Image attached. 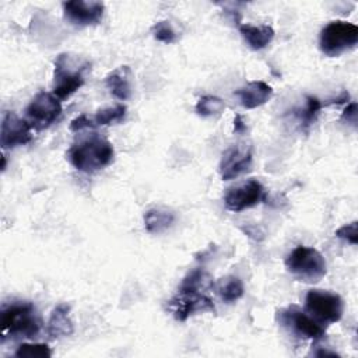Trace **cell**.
<instances>
[{
  "label": "cell",
  "instance_id": "obj_1",
  "mask_svg": "<svg viewBox=\"0 0 358 358\" xmlns=\"http://www.w3.org/2000/svg\"><path fill=\"white\" fill-rule=\"evenodd\" d=\"M113 145L96 133L74 143L69 151L71 165L83 172H95L113 161Z\"/></svg>",
  "mask_w": 358,
  "mask_h": 358
},
{
  "label": "cell",
  "instance_id": "obj_2",
  "mask_svg": "<svg viewBox=\"0 0 358 358\" xmlns=\"http://www.w3.org/2000/svg\"><path fill=\"white\" fill-rule=\"evenodd\" d=\"M1 341L7 337L32 338L41 330V320L29 302H13L1 309L0 313Z\"/></svg>",
  "mask_w": 358,
  "mask_h": 358
},
{
  "label": "cell",
  "instance_id": "obj_3",
  "mask_svg": "<svg viewBox=\"0 0 358 358\" xmlns=\"http://www.w3.org/2000/svg\"><path fill=\"white\" fill-rule=\"evenodd\" d=\"M88 66V62L81 60L78 56L70 53L59 55L55 60L53 95L60 101L70 98L84 84V71Z\"/></svg>",
  "mask_w": 358,
  "mask_h": 358
},
{
  "label": "cell",
  "instance_id": "obj_4",
  "mask_svg": "<svg viewBox=\"0 0 358 358\" xmlns=\"http://www.w3.org/2000/svg\"><path fill=\"white\" fill-rule=\"evenodd\" d=\"M288 273L303 282H317L327 271L323 255L309 246H296L285 259Z\"/></svg>",
  "mask_w": 358,
  "mask_h": 358
},
{
  "label": "cell",
  "instance_id": "obj_5",
  "mask_svg": "<svg viewBox=\"0 0 358 358\" xmlns=\"http://www.w3.org/2000/svg\"><path fill=\"white\" fill-rule=\"evenodd\" d=\"M358 42V27L347 21H331L320 32V50L330 57L352 49Z\"/></svg>",
  "mask_w": 358,
  "mask_h": 358
},
{
  "label": "cell",
  "instance_id": "obj_6",
  "mask_svg": "<svg viewBox=\"0 0 358 358\" xmlns=\"http://www.w3.org/2000/svg\"><path fill=\"white\" fill-rule=\"evenodd\" d=\"M343 299L337 294L323 289H310L305 296V312L320 324L338 322L343 316Z\"/></svg>",
  "mask_w": 358,
  "mask_h": 358
},
{
  "label": "cell",
  "instance_id": "obj_7",
  "mask_svg": "<svg viewBox=\"0 0 358 358\" xmlns=\"http://www.w3.org/2000/svg\"><path fill=\"white\" fill-rule=\"evenodd\" d=\"M264 199L266 190L263 185L256 179H249L241 185L229 187L224 196V203L229 211L239 213L257 206Z\"/></svg>",
  "mask_w": 358,
  "mask_h": 358
},
{
  "label": "cell",
  "instance_id": "obj_8",
  "mask_svg": "<svg viewBox=\"0 0 358 358\" xmlns=\"http://www.w3.org/2000/svg\"><path fill=\"white\" fill-rule=\"evenodd\" d=\"M168 309L176 320H186L189 316L199 312H214V303L204 292L178 291V294L168 302Z\"/></svg>",
  "mask_w": 358,
  "mask_h": 358
},
{
  "label": "cell",
  "instance_id": "obj_9",
  "mask_svg": "<svg viewBox=\"0 0 358 358\" xmlns=\"http://www.w3.org/2000/svg\"><path fill=\"white\" fill-rule=\"evenodd\" d=\"M27 116L32 127L43 129L52 124L62 113L60 99L49 92H38L27 106Z\"/></svg>",
  "mask_w": 358,
  "mask_h": 358
},
{
  "label": "cell",
  "instance_id": "obj_10",
  "mask_svg": "<svg viewBox=\"0 0 358 358\" xmlns=\"http://www.w3.org/2000/svg\"><path fill=\"white\" fill-rule=\"evenodd\" d=\"M280 320L296 336L303 338L320 340L326 334L323 324L316 322L310 315H308L305 310H301L298 306H289L281 310Z\"/></svg>",
  "mask_w": 358,
  "mask_h": 358
},
{
  "label": "cell",
  "instance_id": "obj_11",
  "mask_svg": "<svg viewBox=\"0 0 358 358\" xmlns=\"http://www.w3.org/2000/svg\"><path fill=\"white\" fill-rule=\"evenodd\" d=\"M32 140V126L28 120L21 119L14 112H6L1 120L0 144L3 148L25 145Z\"/></svg>",
  "mask_w": 358,
  "mask_h": 358
},
{
  "label": "cell",
  "instance_id": "obj_12",
  "mask_svg": "<svg viewBox=\"0 0 358 358\" xmlns=\"http://www.w3.org/2000/svg\"><path fill=\"white\" fill-rule=\"evenodd\" d=\"M252 165V145L242 143L229 147L220 162V175L222 180H231L248 172Z\"/></svg>",
  "mask_w": 358,
  "mask_h": 358
},
{
  "label": "cell",
  "instance_id": "obj_13",
  "mask_svg": "<svg viewBox=\"0 0 358 358\" xmlns=\"http://www.w3.org/2000/svg\"><path fill=\"white\" fill-rule=\"evenodd\" d=\"M103 3L101 1H85L71 0L63 3L64 17L76 25H94L102 20Z\"/></svg>",
  "mask_w": 358,
  "mask_h": 358
},
{
  "label": "cell",
  "instance_id": "obj_14",
  "mask_svg": "<svg viewBox=\"0 0 358 358\" xmlns=\"http://www.w3.org/2000/svg\"><path fill=\"white\" fill-rule=\"evenodd\" d=\"M241 105L246 109H253L264 105L273 96V88L264 81H250L235 91Z\"/></svg>",
  "mask_w": 358,
  "mask_h": 358
},
{
  "label": "cell",
  "instance_id": "obj_15",
  "mask_svg": "<svg viewBox=\"0 0 358 358\" xmlns=\"http://www.w3.org/2000/svg\"><path fill=\"white\" fill-rule=\"evenodd\" d=\"M239 32L248 46L253 50H260L266 48L274 38V29L268 25L239 24Z\"/></svg>",
  "mask_w": 358,
  "mask_h": 358
},
{
  "label": "cell",
  "instance_id": "obj_16",
  "mask_svg": "<svg viewBox=\"0 0 358 358\" xmlns=\"http://www.w3.org/2000/svg\"><path fill=\"white\" fill-rule=\"evenodd\" d=\"M130 76V69L127 66H122L109 73L105 78V84L110 94L120 101H126L131 95Z\"/></svg>",
  "mask_w": 358,
  "mask_h": 358
},
{
  "label": "cell",
  "instance_id": "obj_17",
  "mask_svg": "<svg viewBox=\"0 0 358 358\" xmlns=\"http://www.w3.org/2000/svg\"><path fill=\"white\" fill-rule=\"evenodd\" d=\"M70 306L66 303L57 305L48 322V333L50 337H64L73 333V322L69 316Z\"/></svg>",
  "mask_w": 358,
  "mask_h": 358
},
{
  "label": "cell",
  "instance_id": "obj_18",
  "mask_svg": "<svg viewBox=\"0 0 358 358\" xmlns=\"http://www.w3.org/2000/svg\"><path fill=\"white\" fill-rule=\"evenodd\" d=\"M175 220V214L171 210L154 207L144 214V227L150 234H159L168 229Z\"/></svg>",
  "mask_w": 358,
  "mask_h": 358
},
{
  "label": "cell",
  "instance_id": "obj_19",
  "mask_svg": "<svg viewBox=\"0 0 358 358\" xmlns=\"http://www.w3.org/2000/svg\"><path fill=\"white\" fill-rule=\"evenodd\" d=\"M217 292L222 301L231 303L238 301L243 295V284L239 277L228 275L218 281Z\"/></svg>",
  "mask_w": 358,
  "mask_h": 358
},
{
  "label": "cell",
  "instance_id": "obj_20",
  "mask_svg": "<svg viewBox=\"0 0 358 358\" xmlns=\"http://www.w3.org/2000/svg\"><path fill=\"white\" fill-rule=\"evenodd\" d=\"M213 285L211 277L203 268H194L190 271L180 282L179 291H193V292H204Z\"/></svg>",
  "mask_w": 358,
  "mask_h": 358
},
{
  "label": "cell",
  "instance_id": "obj_21",
  "mask_svg": "<svg viewBox=\"0 0 358 358\" xmlns=\"http://www.w3.org/2000/svg\"><path fill=\"white\" fill-rule=\"evenodd\" d=\"M322 102L316 98V96H312V95H308L306 98H305V105H303V108H299L298 110H296V117H298V120H299V123H301V126L303 127V129H308L313 122H315V119H316V116H317V113H319V110L322 109Z\"/></svg>",
  "mask_w": 358,
  "mask_h": 358
},
{
  "label": "cell",
  "instance_id": "obj_22",
  "mask_svg": "<svg viewBox=\"0 0 358 358\" xmlns=\"http://www.w3.org/2000/svg\"><path fill=\"white\" fill-rule=\"evenodd\" d=\"M126 106L124 105H115L96 112L94 122L96 126H109L116 124L124 120L126 117Z\"/></svg>",
  "mask_w": 358,
  "mask_h": 358
},
{
  "label": "cell",
  "instance_id": "obj_23",
  "mask_svg": "<svg viewBox=\"0 0 358 358\" xmlns=\"http://www.w3.org/2000/svg\"><path fill=\"white\" fill-rule=\"evenodd\" d=\"M224 109H225L224 101L215 95H204L196 103V112L203 117L218 115Z\"/></svg>",
  "mask_w": 358,
  "mask_h": 358
},
{
  "label": "cell",
  "instance_id": "obj_24",
  "mask_svg": "<svg viewBox=\"0 0 358 358\" xmlns=\"http://www.w3.org/2000/svg\"><path fill=\"white\" fill-rule=\"evenodd\" d=\"M14 355L18 358H49L52 351L42 343H22L18 345Z\"/></svg>",
  "mask_w": 358,
  "mask_h": 358
},
{
  "label": "cell",
  "instance_id": "obj_25",
  "mask_svg": "<svg viewBox=\"0 0 358 358\" xmlns=\"http://www.w3.org/2000/svg\"><path fill=\"white\" fill-rule=\"evenodd\" d=\"M152 35L157 41L164 42V43H172L176 41V31L172 27V24L166 20L164 21H158L154 27H152Z\"/></svg>",
  "mask_w": 358,
  "mask_h": 358
},
{
  "label": "cell",
  "instance_id": "obj_26",
  "mask_svg": "<svg viewBox=\"0 0 358 358\" xmlns=\"http://www.w3.org/2000/svg\"><path fill=\"white\" fill-rule=\"evenodd\" d=\"M336 236L340 239L347 241L351 245H357L358 243V224L357 221H352L350 224H345L343 227H340L336 231Z\"/></svg>",
  "mask_w": 358,
  "mask_h": 358
},
{
  "label": "cell",
  "instance_id": "obj_27",
  "mask_svg": "<svg viewBox=\"0 0 358 358\" xmlns=\"http://www.w3.org/2000/svg\"><path fill=\"white\" fill-rule=\"evenodd\" d=\"M94 126H96L94 120H91L87 115H80L78 117H76V119L71 120V123H70V130H73V131H80V130H83V129H91V127H94Z\"/></svg>",
  "mask_w": 358,
  "mask_h": 358
},
{
  "label": "cell",
  "instance_id": "obj_28",
  "mask_svg": "<svg viewBox=\"0 0 358 358\" xmlns=\"http://www.w3.org/2000/svg\"><path fill=\"white\" fill-rule=\"evenodd\" d=\"M341 119L345 120L347 123H351V124L355 126V123H357V103H355V102L350 103V105L344 109V112H343V115H341Z\"/></svg>",
  "mask_w": 358,
  "mask_h": 358
},
{
  "label": "cell",
  "instance_id": "obj_29",
  "mask_svg": "<svg viewBox=\"0 0 358 358\" xmlns=\"http://www.w3.org/2000/svg\"><path fill=\"white\" fill-rule=\"evenodd\" d=\"M245 130H246L245 122L242 120V117L239 115H236L235 119H234V131L235 133H243Z\"/></svg>",
  "mask_w": 358,
  "mask_h": 358
}]
</instances>
